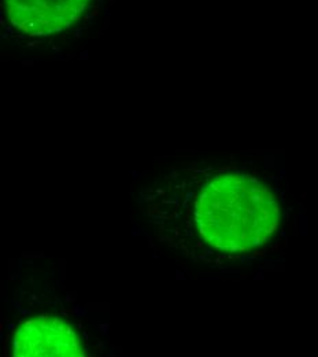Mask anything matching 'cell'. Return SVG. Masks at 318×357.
I'll return each mask as SVG.
<instances>
[{"mask_svg":"<svg viewBox=\"0 0 318 357\" xmlns=\"http://www.w3.org/2000/svg\"><path fill=\"white\" fill-rule=\"evenodd\" d=\"M195 219L212 248L244 253L267 245L278 229L277 194L261 178L228 172L210 178L200 190Z\"/></svg>","mask_w":318,"mask_h":357,"instance_id":"cell-1","label":"cell"},{"mask_svg":"<svg viewBox=\"0 0 318 357\" xmlns=\"http://www.w3.org/2000/svg\"><path fill=\"white\" fill-rule=\"evenodd\" d=\"M14 356L81 357L84 348L74 328L65 320L39 316L24 321L13 342Z\"/></svg>","mask_w":318,"mask_h":357,"instance_id":"cell-2","label":"cell"},{"mask_svg":"<svg viewBox=\"0 0 318 357\" xmlns=\"http://www.w3.org/2000/svg\"><path fill=\"white\" fill-rule=\"evenodd\" d=\"M90 0H4L10 24L29 35L62 32L87 10Z\"/></svg>","mask_w":318,"mask_h":357,"instance_id":"cell-3","label":"cell"}]
</instances>
